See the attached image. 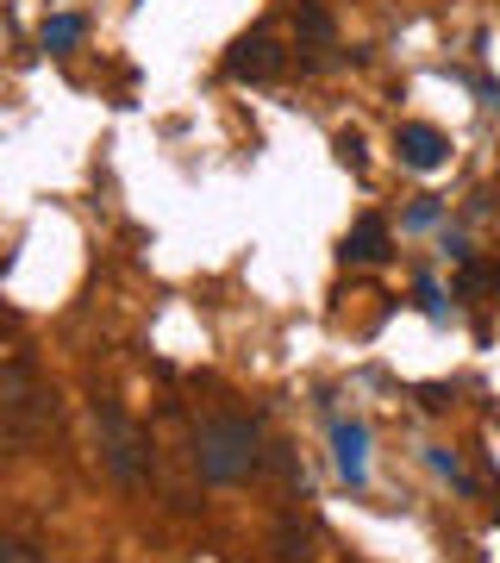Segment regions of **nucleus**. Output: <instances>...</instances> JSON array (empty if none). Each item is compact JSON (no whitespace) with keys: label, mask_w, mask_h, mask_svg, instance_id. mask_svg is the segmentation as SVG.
Instances as JSON below:
<instances>
[{"label":"nucleus","mask_w":500,"mask_h":563,"mask_svg":"<svg viewBox=\"0 0 500 563\" xmlns=\"http://www.w3.org/2000/svg\"><path fill=\"white\" fill-rule=\"evenodd\" d=\"M257 463H263V432L251 420H238V413H220V420H207L195 432V470H200V483L232 488V483H244Z\"/></svg>","instance_id":"1"},{"label":"nucleus","mask_w":500,"mask_h":563,"mask_svg":"<svg viewBox=\"0 0 500 563\" xmlns=\"http://www.w3.org/2000/svg\"><path fill=\"white\" fill-rule=\"evenodd\" d=\"M57 426V395L25 369H0V439H44Z\"/></svg>","instance_id":"2"},{"label":"nucleus","mask_w":500,"mask_h":563,"mask_svg":"<svg viewBox=\"0 0 500 563\" xmlns=\"http://www.w3.org/2000/svg\"><path fill=\"white\" fill-rule=\"evenodd\" d=\"M95 439H100V463H107V476L125 483V488H138L144 470H151V439L138 432V420H132L120 401H95Z\"/></svg>","instance_id":"3"},{"label":"nucleus","mask_w":500,"mask_h":563,"mask_svg":"<svg viewBox=\"0 0 500 563\" xmlns=\"http://www.w3.org/2000/svg\"><path fill=\"white\" fill-rule=\"evenodd\" d=\"M225 76H232V81H269V76H281V44L269 38V32L238 38L232 51H225Z\"/></svg>","instance_id":"4"},{"label":"nucleus","mask_w":500,"mask_h":563,"mask_svg":"<svg viewBox=\"0 0 500 563\" xmlns=\"http://www.w3.org/2000/svg\"><path fill=\"white\" fill-rule=\"evenodd\" d=\"M395 151L407 169H438L444 157H451V139H444L438 125H425V120H407L395 125Z\"/></svg>","instance_id":"5"},{"label":"nucleus","mask_w":500,"mask_h":563,"mask_svg":"<svg viewBox=\"0 0 500 563\" xmlns=\"http://www.w3.org/2000/svg\"><path fill=\"white\" fill-rule=\"evenodd\" d=\"M332 451H338L344 483L363 488V476H369V432H363L357 420H338V426H332Z\"/></svg>","instance_id":"6"},{"label":"nucleus","mask_w":500,"mask_h":563,"mask_svg":"<svg viewBox=\"0 0 500 563\" xmlns=\"http://www.w3.org/2000/svg\"><path fill=\"white\" fill-rule=\"evenodd\" d=\"M313 544H320V532L300 520H281L276 532V563H313Z\"/></svg>","instance_id":"7"},{"label":"nucleus","mask_w":500,"mask_h":563,"mask_svg":"<svg viewBox=\"0 0 500 563\" xmlns=\"http://www.w3.org/2000/svg\"><path fill=\"white\" fill-rule=\"evenodd\" d=\"M344 257L381 263V257H388V225H381V220H357V232H351V244H344Z\"/></svg>","instance_id":"8"},{"label":"nucleus","mask_w":500,"mask_h":563,"mask_svg":"<svg viewBox=\"0 0 500 563\" xmlns=\"http://www.w3.org/2000/svg\"><path fill=\"white\" fill-rule=\"evenodd\" d=\"M81 32L88 25L76 13H57V20H44V51H69V44H81Z\"/></svg>","instance_id":"9"},{"label":"nucleus","mask_w":500,"mask_h":563,"mask_svg":"<svg viewBox=\"0 0 500 563\" xmlns=\"http://www.w3.org/2000/svg\"><path fill=\"white\" fill-rule=\"evenodd\" d=\"M0 563H51L38 551V544H25V539H7V532H0Z\"/></svg>","instance_id":"10"},{"label":"nucleus","mask_w":500,"mask_h":563,"mask_svg":"<svg viewBox=\"0 0 500 563\" xmlns=\"http://www.w3.org/2000/svg\"><path fill=\"white\" fill-rule=\"evenodd\" d=\"M432 470H438V476H451V483H469V476H463V463H457V451H432Z\"/></svg>","instance_id":"11"},{"label":"nucleus","mask_w":500,"mask_h":563,"mask_svg":"<svg viewBox=\"0 0 500 563\" xmlns=\"http://www.w3.org/2000/svg\"><path fill=\"white\" fill-rule=\"evenodd\" d=\"M338 151H344V163H351V169H363V139H357V132H344Z\"/></svg>","instance_id":"12"},{"label":"nucleus","mask_w":500,"mask_h":563,"mask_svg":"<svg viewBox=\"0 0 500 563\" xmlns=\"http://www.w3.org/2000/svg\"><path fill=\"white\" fill-rule=\"evenodd\" d=\"M495 514H500V507H495Z\"/></svg>","instance_id":"13"}]
</instances>
